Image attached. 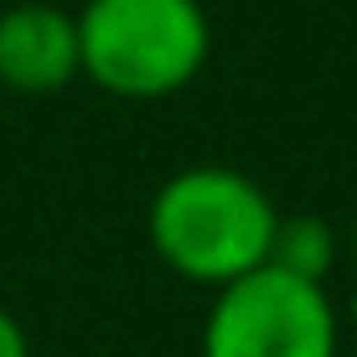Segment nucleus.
Masks as SVG:
<instances>
[{
  "mask_svg": "<svg viewBox=\"0 0 357 357\" xmlns=\"http://www.w3.org/2000/svg\"><path fill=\"white\" fill-rule=\"evenodd\" d=\"M280 207L254 176L218 161L171 171L145 207V243L176 280L223 290L269 259Z\"/></svg>",
  "mask_w": 357,
  "mask_h": 357,
  "instance_id": "obj_1",
  "label": "nucleus"
},
{
  "mask_svg": "<svg viewBox=\"0 0 357 357\" xmlns=\"http://www.w3.org/2000/svg\"><path fill=\"white\" fill-rule=\"evenodd\" d=\"M73 21L83 78L130 104L192 89L213 57V21L202 0H83Z\"/></svg>",
  "mask_w": 357,
  "mask_h": 357,
  "instance_id": "obj_2",
  "label": "nucleus"
},
{
  "mask_svg": "<svg viewBox=\"0 0 357 357\" xmlns=\"http://www.w3.org/2000/svg\"><path fill=\"white\" fill-rule=\"evenodd\" d=\"M347 326L326 285L295 280L275 264L213 290L197 331V357H342Z\"/></svg>",
  "mask_w": 357,
  "mask_h": 357,
  "instance_id": "obj_3",
  "label": "nucleus"
},
{
  "mask_svg": "<svg viewBox=\"0 0 357 357\" xmlns=\"http://www.w3.org/2000/svg\"><path fill=\"white\" fill-rule=\"evenodd\" d=\"M83 78L78 63V21L52 0H16L0 10V89L10 93H63Z\"/></svg>",
  "mask_w": 357,
  "mask_h": 357,
  "instance_id": "obj_4",
  "label": "nucleus"
},
{
  "mask_svg": "<svg viewBox=\"0 0 357 357\" xmlns=\"http://www.w3.org/2000/svg\"><path fill=\"white\" fill-rule=\"evenodd\" d=\"M337 259H342V233L321 213H280L264 264L285 269L295 280H311V285H326Z\"/></svg>",
  "mask_w": 357,
  "mask_h": 357,
  "instance_id": "obj_5",
  "label": "nucleus"
},
{
  "mask_svg": "<svg viewBox=\"0 0 357 357\" xmlns=\"http://www.w3.org/2000/svg\"><path fill=\"white\" fill-rule=\"evenodd\" d=\"M0 357H31V337H26V326L16 321V316L0 305Z\"/></svg>",
  "mask_w": 357,
  "mask_h": 357,
  "instance_id": "obj_6",
  "label": "nucleus"
},
{
  "mask_svg": "<svg viewBox=\"0 0 357 357\" xmlns=\"http://www.w3.org/2000/svg\"><path fill=\"white\" fill-rule=\"evenodd\" d=\"M342 254H347V264H352V275H357V207H352V218H347V233H342Z\"/></svg>",
  "mask_w": 357,
  "mask_h": 357,
  "instance_id": "obj_7",
  "label": "nucleus"
},
{
  "mask_svg": "<svg viewBox=\"0 0 357 357\" xmlns=\"http://www.w3.org/2000/svg\"><path fill=\"white\" fill-rule=\"evenodd\" d=\"M347 357H357V311H352V337H347Z\"/></svg>",
  "mask_w": 357,
  "mask_h": 357,
  "instance_id": "obj_8",
  "label": "nucleus"
}]
</instances>
